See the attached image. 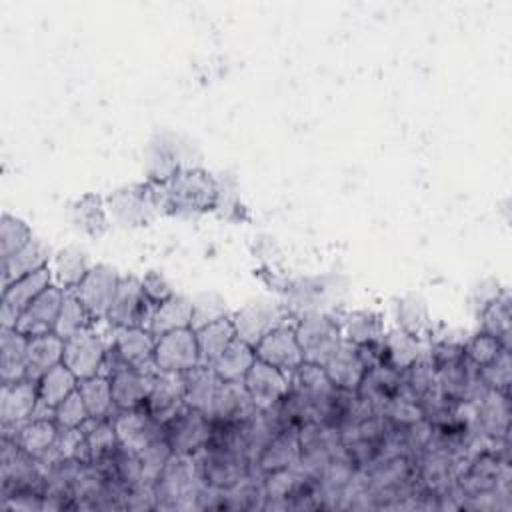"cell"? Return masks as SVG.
I'll return each mask as SVG.
<instances>
[{
  "label": "cell",
  "instance_id": "6da1fadb",
  "mask_svg": "<svg viewBox=\"0 0 512 512\" xmlns=\"http://www.w3.org/2000/svg\"><path fill=\"white\" fill-rule=\"evenodd\" d=\"M152 202L158 212L200 214L216 206L218 186L214 178L200 168H180L166 182L150 188Z\"/></svg>",
  "mask_w": 512,
  "mask_h": 512
},
{
  "label": "cell",
  "instance_id": "7a4b0ae2",
  "mask_svg": "<svg viewBox=\"0 0 512 512\" xmlns=\"http://www.w3.org/2000/svg\"><path fill=\"white\" fill-rule=\"evenodd\" d=\"M204 486L194 456L172 454L156 482V508H198Z\"/></svg>",
  "mask_w": 512,
  "mask_h": 512
},
{
  "label": "cell",
  "instance_id": "3957f363",
  "mask_svg": "<svg viewBox=\"0 0 512 512\" xmlns=\"http://www.w3.org/2000/svg\"><path fill=\"white\" fill-rule=\"evenodd\" d=\"M296 338L304 356V362L324 366L328 358L338 350L344 342L336 316H328L322 312L304 314L294 326Z\"/></svg>",
  "mask_w": 512,
  "mask_h": 512
},
{
  "label": "cell",
  "instance_id": "277c9868",
  "mask_svg": "<svg viewBox=\"0 0 512 512\" xmlns=\"http://www.w3.org/2000/svg\"><path fill=\"white\" fill-rule=\"evenodd\" d=\"M154 346H156V336L144 326L116 328L112 346L110 350H106V362L110 364V374L122 366L154 368Z\"/></svg>",
  "mask_w": 512,
  "mask_h": 512
},
{
  "label": "cell",
  "instance_id": "5b68a950",
  "mask_svg": "<svg viewBox=\"0 0 512 512\" xmlns=\"http://www.w3.org/2000/svg\"><path fill=\"white\" fill-rule=\"evenodd\" d=\"M288 314L290 312L284 304L258 298L234 312L230 318L236 328V338L244 340L250 346H256L268 332L286 324Z\"/></svg>",
  "mask_w": 512,
  "mask_h": 512
},
{
  "label": "cell",
  "instance_id": "8992f818",
  "mask_svg": "<svg viewBox=\"0 0 512 512\" xmlns=\"http://www.w3.org/2000/svg\"><path fill=\"white\" fill-rule=\"evenodd\" d=\"M200 366V352L194 328H180L156 338L154 368L158 372L184 374Z\"/></svg>",
  "mask_w": 512,
  "mask_h": 512
},
{
  "label": "cell",
  "instance_id": "52a82bcc",
  "mask_svg": "<svg viewBox=\"0 0 512 512\" xmlns=\"http://www.w3.org/2000/svg\"><path fill=\"white\" fill-rule=\"evenodd\" d=\"M120 280L122 276L114 268L106 264H96L70 292H74V296L82 302L92 320H104L110 312Z\"/></svg>",
  "mask_w": 512,
  "mask_h": 512
},
{
  "label": "cell",
  "instance_id": "ba28073f",
  "mask_svg": "<svg viewBox=\"0 0 512 512\" xmlns=\"http://www.w3.org/2000/svg\"><path fill=\"white\" fill-rule=\"evenodd\" d=\"M154 308L156 306L148 300V296L142 290V280H138L136 276H126L120 280L106 320L116 328H148Z\"/></svg>",
  "mask_w": 512,
  "mask_h": 512
},
{
  "label": "cell",
  "instance_id": "9c48e42d",
  "mask_svg": "<svg viewBox=\"0 0 512 512\" xmlns=\"http://www.w3.org/2000/svg\"><path fill=\"white\" fill-rule=\"evenodd\" d=\"M212 436V422L208 416L194 408H184L168 424H164V438L172 448V454L194 456L200 452Z\"/></svg>",
  "mask_w": 512,
  "mask_h": 512
},
{
  "label": "cell",
  "instance_id": "30bf717a",
  "mask_svg": "<svg viewBox=\"0 0 512 512\" xmlns=\"http://www.w3.org/2000/svg\"><path fill=\"white\" fill-rule=\"evenodd\" d=\"M40 396H38V382L30 378H22L12 384H2L0 392V424L2 434L14 430L10 438L16 436L18 428L32 420L34 412L38 410Z\"/></svg>",
  "mask_w": 512,
  "mask_h": 512
},
{
  "label": "cell",
  "instance_id": "8fae6325",
  "mask_svg": "<svg viewBox=\"0 0 512 512\" xmlns=\"http://www.w3.org/2000/svg\"><path fill=\"white\" fill-rule=\"evenodd\" d=\"M52 286V274L48 268L26 274L6 288H2V306H0V326L14 328L20 314L48 288Z\"/></svg>",
  "mask_w": 512,
  "mask_h": 512
},
{
  "label": "cell",
  "instance_id": "7c38bea8",
  "mask_svg": "<svg viewBox=\"0 0 512 512\" xmlns=\"http://www.w3.org/2000/svg\"><path fill=\"white\" fill-rule=\"evenodd\" d=\"M106 346L102 338L92 332L84 330L68 340H64V358L62 364L78 378L86 380L98 376L106 362Z\"/></svg>",
  "mask_w": 512,
  "mask_h": 512
},
{
  "label": "cell",
  "instance_id": "4fadbf2b",
  "mask_svg": "<svg viewBox=\"0 0 512 512\" xmlns=\"http://www.w3.org/2000/svg\"><path fill=\"white\" fill-rule=\"evenodd\" d=\"M290 392H294L298 398H302L310 406L314 420L320 424L324 410L336 392V386L330 382L322 366L302 362L290 374Z\"/></svg>",
  "mask_w": 512,
  "mask_h": 512
},
{
  "label": "cell",
  "instance_id": "5bb4252c",
  "mask_svg": "<svg viewBox=\"0 0 512 512\" xmlns=\"http://www.w3.org/2000/svg\"><path fill=\"white\" fill-rule=\"evenodd\" d=\"M120 446L132 452H140L154 440L164 436V426L148 412L146 406L118 410L112 418Z\"/></svg>",
  "mask_w": 512,
  "mask_h": 512
},
{
  "label": "cell",
  "instance_id": "9a60e30c",
  "mask_svg": "<svg viewBox=\"0 0 512 512\" xmlns=\"http://www.w3.org/2000/svg\"><path fill=\"white\" fill-rule=\"evenodd\" d=\"M242 384L258 410H270L278 406L282 398L288 394L290 374L256 358Z\"/></svg>",
  "mask_w": 512,
  "mask_h": 512
},
{
  "label": "cell",
  "instance_id": "2e32d148",
  "mask_svg": "<svg viewBox=\"0 0 512 512\" xmlns=\"http://www.w3.org/2000/svg\"><path fill=\"white\" fill-rule=\"evenodd\" d=\"M256 358L286 372L292 374L302 362V350L296 338V330L294 326L282 324L278 328H274L272 332H268L256 346H254Z\"/></svg>",
  "mask_w": 512,
  "mask_h": 512
},
{
  "label": "cell",
  "instance_id": "e0dca14e",
  "mask_svg": "<svg viewBox=\"0 0 512 512\" xmlns=\"http://www.w3.org/2000/svg\"><path fill=\"white\" fill-rule=\"evenodd\" d=\"M164 426L186 408V380L178 372H156L152 392L144 404Z\"/></svg>",
  "mask_w": 512,
  "mask_h": 512
},
{
  "label": "cell",
  "instance_id": "ac0fdd59",
  "mask_svg": "<svg viewBox=\"0 0 512 512\" xmlns=\"http://www.w3.org/2000/svg\"><path fill=\"white\" fill-rule=\"evenodd\" d=\"M474 406L476 434L490 440H508L510 436V392L488 390Z\"/></svg>",
  "mask_w": 512,
  "mask_h": 512
},
{
  "label": "cell",
  "instance_id": "d6986e66",
  "mask_svg": "<svg viewBox=\"0 0 512 512\" xmlns=\"http://www.w3.org/2000/svg\"><path fill=\"white\" fill-rule=\"evenodd\" d=\"M156 368H132V366H122L116 372H112L110 384H112V396L114 404L118 410H130V408H140L146 404L154 378H156Z\"/></svg>",
  "mask_w": 512,
  "mask_h": 512
},
{
  "label": "cell",
  "instance_id": "ffe728a7",
  "mask_svg": "<svg viewBox=\"0 0 512 512\" xmlns=\"http://www.w3.org/2000/svg\"><path fill=\"white\" fill-rule=\"evenodd\" d=\"M64 302V292L60 286H48L18 318L16 330L28 338L54 332L60 308Z\"/></svg>",
  "mask_w": 512,
  "mask_h": 512
},
{
  "label": "cell",
  "instance_id": "44dd1931",
  "mask_svg": "<svg viewBox=\"0 0 512 512\" xmlns=\"http://www.w3.org/2000/svg\"><path fill=\"white\" fill-rule=\"evenodd\" d=\"M258 408L242 382H222L210 408L204 412L212 424H240Z\"/></svg>",
  "mask_w": 512,
  "mask_h": 512
},
{
  "label": "cell",
  "instance_id": "7402d4cb",
  "mask_svg": "<svg viewBox=\"0 0 512 512\" xmlns=\"http://www.w3.org/2000/svg\"><path fill=\"white\" fill-rule=\"evenodd\" d=\"M300 460V440L298 430L294 428H282L278 434H274L268 444L258 452V456L252 462V470L260 476L286 470L296 466Z\"/></svg>",
  "mask_w": 512,
  "mask_h": 512
},
{
  "label": "cell",
  "instance_id": "603a6c76",
  "mask_svg": "<svg viewBox=\"0 0 512 512\" xmlns=\"http://www.w3.org/2000/svg\"><path fill=\"white\" fill-rule=\"evenodd\" d=\"M322 368L326 370L330 382L340 390H358L368 370L358 346L350 342H342Z\"/></svg>",
  "mask_w": 512,
  "mask_h": 512
},
{
  "label": "cell",
  "instance_id": "cb8c5ba5",
  "mask_svg": "<svg viewBox=\"0 0 512 512\" xmlns=\"http://www.w3.org/2000/svg\"><path fill=\"white\" fill-rule=\"evenodd\" d=\"M400 390H402V372L388 364H378L366 370L356 392L366 404H370L378 412Z\"/></svg>",
  "mask_w": 512,
  "mask_h": 512
},
{
  "label": "cell",
  "instance_id": "d4e9b609",
  "mask_svg": "<svg viewBox=\"0 0 512 512\" xmlns=\"http://www.w3.org/2000/svg\"><path fill=\"white\" fill-rule=\"evenodd\" d=\"M60 438V426L54 418H32L22 424L12 440L20 444V448L36 460L48 458Z\"/></svg>",
  "mask_w": 512,
  "mask_h": 512
},
{
  "label": "cell",
  "instance_id": "484cf974",
  "mask_svg": "<svg viewBox=\"0 0 512 512\" xmlns=\"http://www.w3.org/2000/svg\"><path fill=\"white\" fill-rule=\"evenodd\" d=\"M108 210L122 226H140L148 222L150 214L156 210L150 188H130L118 190L108 198Z\"/></svg>",
  "mask_w": 512,
  "mask_h": 512
},
{
  "label": "cell",
  "instance_id": "4316f807",
  "mask_svg": "<svg viewBox=\"0 0 512 512\" xmlns=\"http://www.w3.org/2000/svg\"><path fill=\"white\" fill-rule=\"evenodd\" d=\"M28 336L16 328H0V380L2 384H12L26 378V354Z\"/></svg>",
  "mask_w": 512,
  "mask_h": 512
},
{
  "label": "cell",
  "instance_id": "83f0119b",
  "mask_svg": "<svg viewBox=\"0 0 512 512\" xmlns=\"http://www.w3.org/2000/svg\"><path fill=\"white\" fill-rule=\"evenodd\" d=\"M62 358H64V340L54 332L30 338L28 354H26V378L38 382L46 372L62 364Z\"/></svg>",
  "mask_w": 512,
  "mask_h": 512
},
{
  "label": "cell",
  "instance_id": "f1b7e54d",
  "mask_svg": "<svg viewBox=\"0 0 512 512\" xmlns=\"http://www.w3.org/2000/svg\"><path fill=\"white\" fill-rule=\"evenodd\" d=\"M48 258H50V248L42 240L32 238L16 254L2 260V288H6L10 282H14L26 274L48 268L46 266Z\"/></svg>",
  "mask_w": 512,
  "mask_h": 512
},
{
  "label": "cell",
  "instance_id": "f546056e",
  "mask_svg": "<svg viewBox=\"0 0 512 512\" xmlns=\"http://www.w3.org/2000/svg\"><path fill=\"white\" fill-rule=\"evenodd\" d=\"M336 322L340 326L342 340L354 346H362L384 336V324L372 310H348L338 314Z\"/></svg>",
  "mask_w": 512,
  "mask_h": 512
},
{
  "label": "cell",
  "instance_id": "4dcf8cb0",
  "mask_svg": "<svg viewBox=\"0 0 512 512\" xmlns=\"http://www.w3.org/2000/svg\"><path fill=\"white\" fill-rule=\"evenodd\" d=\"M254 362V346L246 344L240 338H234L232 344L218 356V360L210 368L222 382H242Z\"/></svg>",
  "mask_w": 512,
  "mask_h": 512
},
{
  "label": "cell",
  "instance_id": "1f68e13d",
  "mask_svg": "<svg viewBox=\"0 0 512 512\" xmlns=\"http://www.w3.org/2000/svg\"><path fill=\"white\" fill-rule=\"evenodd\" d=\"M180 328H192V304L188 298L174 294L172 298L154 308L148 330L158 338L166 332Z\"/></svg>",
  "mask_w": 512,
  "mask_h": 512
},
{
  "label": "cell",
  "instance_id": "d6a6232c",
  "mask_svg": "<svg viewBox=\"0 0 512 512\" xmlns=\"http://www.w3.org/2000/svg\"><path fill=\"white\" fill-rule=\"evenodd\" d=\"M234 338H236V328L230 316L198 328L196 340H198L200 364L212 366L218 360V356L232 344Z\"/></svg>",
  "mask_w": 512,
  "mask_h": 512
},
{
  "label": "cell",
  "instance_id": "836d02e7",
  "mask_svg": "<svg viewBox=\"0 0 512 512\" xmlns=\"http://www.w3.org/2000/svg\"><path fill=\"white\" fill-rule=\"evenodd\" d=\"M78 392L88 408L90 418L94 420H110L118 408L114 404V396H112V384L108 376H92L86 380L78 382Z\"/></svg>",
  "mask_w": 512,
  "mask_h": 512
},
{
  "label": "cell",
  "instance_id": "e575fe53",
  "mask_svg": "<svg viewBox=\"0 0 512 512\" xmlns=\"http://www.w3.org/2000/svg\"><path fill=\"white\" fill-rule=\"evenodd\" d=\"M80 430L84 434L92 464H102V462H108L114 458V454L120 448V440H118L112 420L90 418Z\"/></svg>",
  "mask_w": 512,
  "mask_h": 512
},
{
  "label": "cell",
  "instance_id": "d590c367",
  "mask_svg": "<svg viewBox=\"0 0 512 512\" xmlns=\"http://www.w3.org/2000/svg\"><path fill=\"white\" fill-rule=\"evenodd\" d=\"M184 380H186V406L206 412L222 380L216 376V372L210 366H202V364L184 372Z\"/></svg>",
  "mask_w": 512,
  "mask_h": 512
},
{
  "label": "cell",
  "instance_id": "8d00e7d4",
  "mask_svg": "<svg viewBox=\"0 0 512 512\" xmlns=\"http://www.w3.org/2000/svg\"><path fill=\"white\" fill-rule=\"evenodd\" d=\"M78 382L80 380L64 364H58L38 380L40 406L52 410L54 414V408L78 388Z\"/></svg>",
  "mask_w": 512,
  "mask_h": 512
},
{
  "label": "cell",
  "instance_id": "74e56055",
  "mask_svg": "<svg viewBox=\"0 0 512 512\" xmlns=\"http://www.w3.org/2000/svg\"><path fill=\"white\" fill-rule=\"evenodd\" d=\"M384 348H386V364L396 370H406L412 366L420 356L428 352L420 338H414L400 328L396 332L384 334Z\"/></svg>",
  "mask_w": 512,
  "mask_h": 512
},
{
  "label": "cell",
  "instance_id": "f35d334b",
  "mask_svg": "<svg viewBox=\"0 0 512 512\" xmlns=\"http://www.w3.org/2000/svg\"><path fill=\"white\" fill-rule=\"evenodd\" d=\"M510 296L500 292L480 310V332H486L502 342L504 348H510Z\"/></svg>",
  "mask_w": 512,
  "mask_h": 512
},
{
  "label": "cell",
  "instance_id": "ab89813d",
  "mask_svg": "<svg viewBox=\"0 0 512 512\" xmlns=\"http://www.w3.org/2000/svg\"><path fill=\"white\" fill-rule=\"evenodd\" d=\"M90 268L92 266H90L88 254L74 246L60 250L54 258V276H56L58 286L64 290L76 288L80 284V280L88 274Z\"/></svg>",
  "mask_w": 512,
  "mask_h": 512
},
{
  "label": "cell",
  "instance_id": "60d3db41",
  "mask_svg": "<svg viewBox=\"0 0 512 512\" xmlns=\"http://www.w3.org/2000/svg\"><path fill=\"white\" fill-rule=\"evenodd\" d=\"M398 326L402 332L414 338H426L432 330V320L428 314V306L420 296H406L398 302L396 310Z\"/></svg>",
  "mask_w": 512,
  "mask_h": 512
},
{
  "label": "cell",
  "instance_id": "b9f144b4",
  "mask_svg": "<svg viewBox=\"0 0 512 512\" xmlns=\"http://www.w3.org/2000/svg\"><path fill=\"white\" fill-rule=\"evenodd\" d=\"M92 318L82 306V302L74 296V292H64V302L54 326V334L62 340H68L84 330H88Z\"/></svg>",
  "mask_w": 512,
  "mask_h": 512
},
{
  "label": "cell",
  "instance_id": "7bdbcfd3",
  "mask_svg": "<svg viewBox=\"0 0 512 512\" xmlns=\"http://www.w3.org/2000/svg\"><path fill=\"white\" fill-rule=\"evenodd\" d=\"M436 366L432 364L428 352L420 356L412 366L402 370V390L420 400L432 388H436Z\"/></svg>",
  "mask_w": 512,
  "mask_h": 512
},
{
  "label": "cell",
  "instance_id": "ee69618b",
  "mask_svg": "<svg viewBox=\"0 0 512 512\" xmlns=\"http://www.w3.org/2000/svg\"><path fill=\"white\" fill-rule=\"evenodd\" d=\"M190 304H192V328L194 330L230 316L224 298L218 296L216 292H200L190 300Z\"/></svg>",
  "mask_w": 512,
  "mask_h": 512
},
{
  "label": "cell",
  "instance_id": "f6af8a7d",
  "mask_svg": "<svg viewBox=\"0 0 512 512\" xmlns=\"http://www.w3.org/2000/svg\"><path fill=\"white\" fill-rule=\"evenodd\" d=\"M172 456V448L166 442V438H158L152 444H148L146 448H142L138 452L140 458V470H142V482L144 484H156L164 466L168 464Z\"/></svg>",
  "mask_w": 512,
  "mask_h": 512
},
{
  "label": "cell",
  "instance_id": "bcb514c9",
  "mask_svg": "<svg viewBox=\"0 0 512 512\" xmlns=\"http://www.w3.org/2000/svg\"><path fill=\"white\" fill-rule=\"evenodd\" d=\"M74 220L92 236H100L106 230V212L102 208L100 198L96 196H82L74 208Z\"/></svg>",
  "mask_w": 512,
  "mask_h": 512
},
{
  "label": "cell",
  "instance_id": "7dc6e473",
  "mask_svg": "<svg viewBox=\"0 0 512 512\" xmlns=\"http://www.w3.org/2000/svg\"><path fill=\"white\" fill-rule=\"evenodd\" d=\"M30 240H32L30 228L20 218H14L10 214L2 216V224H0V256H2V260L16 254Z\"/></svg>",
  "mask_w": 512,
  "mask_h": 512
},
{
  "label": "cell",
  "instance_id": "c3c4849f",
  "mask_svg": "<svg viewBox=\"0 0 512 512\" xmlns=\"http://www.w3.org/2000/svg\"><path fill=\"white\" fill-rule=\"evenodd\" d=\"M88 420H90V414H88V408H86L78 388L54 408V422L62 430L82 428Z\"/></svg>",
  "mask_w": 512,
  "mask_h": 512
},
{
  "label": "cell",
  "instance_id": "681fc988",
  "mask_svg": "<svg viewBox=\"0 0 512 512\" xmlns=\"http://www.w3.org/2000/svg\"><path fill=\"white\" fill-rule=\"evenodd\" d=\"M480 378L488 390L510 392L512 384V364H510V348H504L490 364L480 368Z\"/></svg>",
  "mask_w": 512,
  "mask_h": 512
},
{
  "label": "cell",
  "instance_id": "f907efd6",
  "mask_svg": "<svg viewBox=\"0 0 512 512\" xmlns=\"http://www.w3.org/2000/svg\"><path fill=\"white\" fill-rule=\"evenodd\" d=\"M502 350H504L502 342L486 332H478L468 342H464V358L478 368L490 364Z\"/></svg>",
  "mask_w": 512,
  "mask_h": 512
},
{
  "label": "cell",
  "instance_id": "816d5d0a",
  "mask_svg": "<svg viewBox=\"0 0 512 512\" xmlns=\"http://www.w3.org/2000/svg\"><path fill=\"white\" fill-rule=\"evenodd\" d=\"M428 356L436 368L464 360V342L440 338L428 346Z\"/></svg>",
  "mask_w": 512,
  "mask_h": 512
},
{
  "label": "cell",
  "instance_id": "f5cc1de1",
  "mask_svg": "<svg viewBox=\"0 0 512 512\" xmlns=\"http://www.w3.org/2000/svg\"><path fill=\"white\" fill-rule=\"evenodd\" d=\"M142 290L154 306H158V304H162V302H166L168 298L174 296L172 286L168 284V280L160 272H148L142 278Z\"/></svg>",
  "mask_w": 512,
  "mask_h": 512
}]
</instances>
